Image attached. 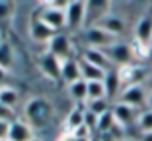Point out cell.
I'll use <instances>...</instances> for the list:
<instances>
[{"mask_svg":"<svg viewBox=\"0 0 152 141\" xmlns=\"http://www.w3.org/2000/svg\"><path fill=\"white\" fill-rule=\"evenodd\" d=\"M23 116H26V122L35 128H43L51 120L55 118V108L47 98H41V96H35L31 100H27L26 106H23Z\"/></svg>","mask_w":152,"mask_h":141,"instance_id":"obj_1","label":"cell"},{"mask_svg":"<svg viewBox=\"0 0 152 141\" xmlns=\"http://www.w3.org/2000/svg\"><path fill=\"white\" fill-rule=\"evenodd\" d=\"M103 53L107 55V59L111 61V65L115 69H121V67H127V65H133V61L137 59L133 53V47L131 43H123V41H115L113 45L102 49Z\"/></svg>","mask_w":152,"mask_h":141,"instance_id":"obj_2","label":"cell"},{"mask_svg":"<svg viewBox=\"0 0 152 141\" xmlns=\"http://www.w3.org/2000/svg\"><path fill=\"white\" fill-rule=\"evenodd\" d=\"M84 43L92 49H105V47L113 45L115 41H119V37H115L113 33L105 32L99 26H88L84 27Z\"/></svg>","mask_w":152,"mask_h":141,"instance_id":"obj_3","label":"cell"},{"mask_svg":"<svg viewBox=\"0 0 152 141\" xmlns=\"http://www.w3.org/2000/svg\"><path fill=\"white\" fill-rule=\"evenodd\" d=\"M119 100L117 102H123V104L131 106V108H144L146 106V98H148V92L142 84H129V86L121 88L119 96H117Z\"/></svg>","mask_w":152,"mask_h":141,"instance_id":"obj_4","label":"cell"},{"mask_svg":"<svg viewBox=\"0 0 152 141\" xmlns=\"http://www.w3.org/2000/svg\"><path fill=\"white\" fill-rule=\"evenodd\" d=\"M66 14V30L78 32L86 27V2L84 0H72L70 6L64 10Z\"/></svg>","mask_w":152,"mask_h":141,"instance_id":"obj_5","label":"cell"},{"mask_svg":"<svg viewBox=\"0 0 152 141\" xmlns=\"http://www.w3.org/2000/svg\"><path fill=\"white\" fill-rule=\"evenodd\" d=\"M37 18L47 27H51L55 33H61V30L66 27V14H64V10H57V8H51V6H41Z\"/></svg>","mask_w":152,"mask_h":141,"instance_id":"obj_6","label":"cell"},{"mask_svg":"<svg viewBox=\"0 0 152 141\" xmlns=\"http://www.w3.org/2000/svg\"><path fill=\"white\" fill-rule=\"evenodd\" d=\"M119 73V78H121V88L129 86V84H142L148 77V71L146 67L142 65H127V67H121L117 69Z\"/></svg>","mask_w":152,"mask_h":141,"instance_id":"obj_7","label":"cell"},{"mask_svg":"<svg viewBox=\"0 0 152 141\" xmlns=\"http://www.w3.org/2000/svg\"><path fill=\"white\" fill-rule=\"evenodd\" d=\"M47 51L51 55H55L58 61L70 59L72 57V39L64 33H55L51 37V41L47 43Z\"/></svg>","mask_w":152,"mask_h":141,"instance_id":"obj_8","label":"cell"},{"mask_svg":"<svg viewBox=\"0 0 152 141\" xmlns=\"http://www.w3.org/2000/svg\"><path fill=\"white\" fill-rule=\"evenodd\" d=\"M39 71L41 75H43L47 80L51 82H57L61 80V61L55 57V55H51L49 51H45V53L39 55Z\"/></svg>","mask_w":152,"mask_h":141,"instance_id":"obj_9","label":"cell"},{"mask_svg":"<svg viewBox=\"0 0 152 141\" xmlns=\"http://www.w3.org/2000/svg\"><path fill=\"white\" fill-rule=\"evenodd\" d=\"M86 2V27L94 26L99 18L111 12V0H84Z\"/></svg>","mask_w":152,"mask_h":141,"instance_id":"obj_10","label":"cell"},{"mask_svg":"<svg viewBox=\"0 0 152 141\" xmlns=\"http://www.w3.org/2000/svg\"><path fill=\"white\" fill-rule=\"evenodd\" d=\"M111 112H113V118H115V123H119L121 128H127L131 123H137L139 114H140L137 108H131V106L123 104V102H115L111 106Z\"/></svg>","mask_w":152,"mask_h":141,"instance_id":"obj_11","label":"cell"},{"mask_svg":"<svg viewBox=\"0 0 152 141\" xmlns=\"http://www.w3.org/2000/svg\"><path fill=\"white\" fill-rule=\"evenodd\" d=\"M31 139H33V128L26 120H14L10 123L6 141H31Z\"/></svg>","mask_w":152,"mask_h":141,"instance_id":"obj_12","label":"cell"},{"mask_svg":"<svg viewBox=\"0 0 152 141\" xmlns=\"http://www.w3.org/2000/svg\"><path fill=\"white\" fill-rule=\"evenodd\" d=\"M80 59L88 61L90 65H94V67L102 69V71H105V73H107V71H111V69H115L111 65V61L107 59V55L103 53L102 49H92V47H86V49L82 51Z\"/></svg>","mask_w":152,"mask_h":141,"instance_id":"obj_13","label":"cell"},{"mask_svg":"<svg viewBox=\"0 0 152 141\" xmlns=\"http://www.w3.org/2000/svg\"><path fill=\"white\" fill-rule=\"evenodd\" d=\"M94 26H99V27H103L105 32L113 33L115 37H119L121 33L125 32V20L121 18V16H117V14H113V12L105 14L103 18H99L98 22L94 24Z\"/></svg>","mask_w":152,"mask_h":141,"instance_id":"obj_14","label":"cell"},{"mask_svg":"<svg viewBox=\"0 0 152 141\" xmlns=\"http://www.w3.org/2000/svg\"><path fill=\"white\" fill-rule=\"evenodd\" d=\"M150 37H152V16L144 14L134 24V41H139L142 45H148Z\"/></svg>","mask_w":152,"mask_h":141,"instance_id":"obj_15","label":"cell"},{"mask_svg":"<svg viewBox=\"0 0 152 141\" xmlns=\"http://www.w3.org/2000/svg\"><path fill=\"white\" fill-rule=\"evenodd\" d=\"M53 35H55V32L51 27L45 26L37 16L31 20V24H29V37H31L35 43H49Z\"/></svg>","mask_w":152,"mask_h":141,"instance_id":"obj_16","label":"cell"},{"mask_svg":"<svg viewBox=\"0 0 152 141\" xmlns=\"http://www.w3.org/2000/svg\"><path fill=\"white\" fill-rule=\"evenodd\" d=\"M80 78V65L78 59L70 57V59L61 61V80H64L66 84H72Z\"/></svg>","mask_w":152,"mask_h":141,"instance_id":"obj_17","label":"cell"},{"mask_svg":"<svg viewBox=\"0 0 152 141\" xmlns=\"http://www.w3.org/2000/svg\"><path fill=\"white\" fill-rule=\"evenodd\" d=\"M103 86H105V94H107V100H113L117 98L121 92V78L117 69H111L105 73V78H103Z\"/></svg>","mask_w":152,"mask_h":141,"instance_id":"obj_18","label":"cell"},{"mask_svg":"<svg viewBox=\"0 0 152 141\" xmlns=\"http://www.w3.org/2000/svg\"><path fill=\"white\" fill-rule=\"evenodd\" d=\"M78 65H80V78L86 82H94V80H103L105 78V71L90 65L88 61L84 59H78Z\"/></svg>","mask_w":152,"mask_h":141,"instance_id":"obj_19","label":"cell"},{"mask_svg":"<svg viewBox=\"0 0 152 141\" xmlns=\"http://www.w3.org/2000/svg\"><path fill=\"white\" fill-rule=\"evenodd\" d=\"M84 112H86V108H82V106H76V108H72L68 112L66 120H64V128H66L64 133H72L74 129L84 125Z\"/></svg>","mask_w":152,"mask_h":141,"instance_id":"obj_20","label":"cell"},{"mask_svg":"<svg viewBox=\"0 0 152 141\" xmlns=\"http://www.w3.org/2000/svg\"><path fill=\"white\" fill-rule=\"evenodd\" d=\"M68 94H70V98H72V100H74L78 106L84 104V102L88 100V82L82 80V78H78L76 82L68 84Z\"/></svg>","mask_w":152,"mask_h":141,"instance_id":"obj_21","label":"cell"},{"mask_svg":"<svg viewBox=\"0 0 152 141\" xmlns=\"http://www.w3.org/2000/svg\"><path fill=\"white\" fill-rule=\"evenodd\" d=\"M20 102V92L12 86H2L0 88V104L6 106V108L14 110Z\"/></svg>","mask_w":152,"mask_h":141,"instance_id":"obj_22","label":"cell"},{"mask_svg":"<svg viewBox=\"0 0 152 141\" xmlns=\"http://www.w3.org/2000/svg\"><path fill=\"white\" fill-rule=\"evenodd\" d=\"M14 67V49L10 45V41L2 39L0 41V69L10 71Z\"/></svg>","mask_w":152,"mask_h":141,"instance_id":"obj_23","label":"cell"},{"mask_svg":"<svg viewBox=\"0 0 152 141\" xmlns=\"http://www.w3.org/2000/svg\"><path fill=\"white\" fill-rule=\"evenodd\" d=\"M113 125H115V118H113V112H111V108H109L107 112H103V114L98 116V125H96V131L102 135V133H107Z\"/></svg>","mask_w":152,"mask_h":141,"instance_id":"obj_24","label":"cell"},{"mask_svg":"<svg viewBox=\"0 0 152 141\" xmlns=\"http://www.w3.org/2000/svg\"><path fill=\"white\" fill-rule=\"evenodd\" d=\"M105 86H103V80H94V82H88V100H103L105 98Z\"/></svg>","mask_w":152,"mask_h":141,"instance_id":"obj_25","label":"cell"},{"mask_svg":"<svg viewBox=\"0 0 152 141\" xmlns=\"http://www.w3.org/2000/svg\"><path fill=\"white\" fill-rule=\"evenodd\" d=\"M137 125L140 128V133L152 131V110H142L139 114V120H137Z\"/></svg>","mask_w":152,"mask_h":141,"instance_id":"obj_26","label":"cell"},{"mask_svg":"<svg viewBox=\"0 0 152 141\" xmlns=\"http://www.w3.org/2000/svg\"><path fill=\"white\" fill-rule=\"evenodd\" d=\"M86 106H88V112H92V114H96V116H99V114H103V112H107L111 106H109V100L107 98H103V100H90V102H86Z\"/></svg>","mask_w":152,"mask_h":141,"instance_id":"obj_27","label":"cell"},{"mask_svg":"<svg viewBox=\"0 0 152 141\" xmlns=\"http://www.w3.org/2000/svg\"><path fill=\"white\" fill-rule=\"evenodd\" d=\"M12 10H14L12 0H0V20H6L12 14Z\"/></svg>","mask_w":152,"mask_h":141,"instance_id":"obj_28","label":"cell"},{"mask_svg":"<svg viewBox=\"0 0 152 141\" xmlns=\"http://www.w3.org/2000/svg\"><path fill=\"white\" fill-rule=\"evenodd\" d=\"M0 120H2V122L12 123L14 120H18V118L14 116V110H10V108H6V106H2V104H0Z\"/></svg>","mask_w":152,"mask_h":141,"instance_id":"obj_29","label":"cell"},{"mask_svg":"<svg viewBox=\"0 0 152 141\" xmlns=\"http://www.w3.org/2000/svg\"><path fill=\"white\" fill-rule=\"evenodd\" d=\"M70 2L72 0H51L49 6L51 8H57V10H66L68 6H70Z\"/></svg>","mask_w":152,"mask_h":141,"instance_id":"obj_30","label":"cell"},{"mask_svg":"<svg viewBox=\"0 0 152 141\" xmlns=\"http://www.w3.org/2000/svg\"><path fill=\"white\" fill-rule=\"evenodd\" d=\"M8 129H10V123L0 120V141H6V137H8Z\"/></svg>","mask_w":152,"mask_h":141,"instance_id":"obj_31","label":"cell"},{"mask_svg":"<svg viewBox=\"0 0 152 141\" xmlns=\"http://www.w3.org/2000/svg\"><path fill=\"white\" fill-rule=\"evenodd\" d=\"M58 141H84V139H76L72 133H63V137H61ZM90 141H92V139H90Z\"/></svg>","mask_w":152,"mask_h":141,"instance_id":"obj_32","label":"cell"},{"mask_svg":"<svg viewBox=\"0 0 152 141\" xmlns=\"http://www.w3.org/2000/svg\"><path fill=\"white\" fill-rule=\"evenodd\" d=\"M6 75H8V71H4V69H0V88L6 86L4 82H6Z\"/></svg>","mask_w":152,"mask_h":141,"instance_id":"obj_33","label":"cell"},{"mask_svg":"<svg viewBox=\"0 0 152 141\" xmlns=\"http://www.w3.org/2000/svg\"><path fill=\"white\" fill-rule=\"evenodd\" d=\"M146 108L152 110V92H148V98H146Z\"/></svg>","mask_w":152,"mask_h":141,"instance_id":"obj_34","label":"cell"},{"mask_svg":"<svg viewBox=\"0 0 152 141\" xmlns=\"http://www.w3.org/2000/svg\"><path fill=\"white\" fill-rule=\"evenodd\" d=\"M146 59L152 63V47H150V45H148V51H146Z\"/></svg>","mask_w":152,"mask_h":141,"instance_id":"obj_35","label":"cell"},{"mask_svg":"<svg viewBox=\"0 0 152 141\" xmlns=\"http://www.w3.org/2000/svg\"><path fill=\"white\" fill-rule=\"evenodd\" d=\"M39 2H41L43 6H49V2H51V0H39Z\"/></svg>","mask_w":152,"mask_h":141,"instance_id":"obj_36","label":"cell"},{"mask_svg":"<svg viewBox=\"0 0 152 141\" xmlns=\"http://www.w3.org/2000/svg\"><path fill=\"white\" fill-rule=\"evenodd\" d=\"M148 88H150V92H152V77L148 78Z\"/></svg>","mask_w":152,"mask_h":141,"instance_id":"obj_37","label":"cell"},{"mask_svg":"<svg viewBox=\"0 0 152 141\" xmlns=\"http://www.w3.org/2000/svg\"><path fill=\"white\" fill-rule=\"evenodd\" d=\"M133 2H140V4H142V2H148V0H133Z\"/></svg>","mask_w":152,"mask_h":141,"instance_id":"obj_38","label":"cell"},{"mask_svg":"<svg viewBox=\"0 0 152 141\" xmlns=\"http://www.w3.org/2000/svg\"><path fill=\"white\" fill-rule=\"evenodd\" d=\"M148 45H150V47H152V37H150V41H148Z\"/></svg>","mask_w":152,"mask_h":141,"instance_id":"obj_39","label":"cell"},{"mask_svg":"<svg viewBox=\"0 0 152 141\" xmlns=\"http://www.w3.org/2000/svg\"><path fill=\"white\" fill-rule=\"evenodd\" d=\"M125 141H137V139H125Z\"/></svg>","mask_w":152,"mask_h":141,"instance_id":"obj_40","label":"cell"}]
</instances>
